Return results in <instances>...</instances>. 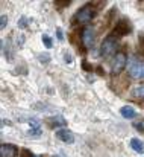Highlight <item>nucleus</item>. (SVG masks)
Returning <instances> with one entry per match:
<instances>
[{
  "instance_id": "nucleus-1",
  "label": "nucleus",
  "mask_w": 144,
  "mask_h": 157,
  "mask_svg": "<svg viewBox=\"0 0 144 157\" xmlns=\"http://www.w3.org/2000/svg\"><path fill=\"white\" fill-rule=\"evenodd\" d=\"M96 17V8L93 6V3H88L82 8H79L73 17V23L76 25H88L90 21H93V18Z\"/></svg>"
},
{
  "instance_id": "nucleus-2",
  "label": "nucleus",
  "mask_w": 144,
  "mask_h": 157,
  "mask_svg": "<svg viewBox=\"0 0 144 157\" xmlns=\"http://www.w3.org/2000/svg\"><path fill=\"white\" fill-rule=\"evenodd\" d=\"M126 69L132 79H143L144 78V61L140 59L138 56H131L128 59Z\"/></svg>"
},
{
  "instance_id": "nucleus-3",
  "label": "nucleus",
  "mask_w": 144,
  "mask_h": 157,
  "mask_svg": "<svg viewBox=\"0 0 144 157\" xmlns=\"http://www.w3.org/2000/svg\"><path fill=\"white\" fill-rule=\"evenodd\" d=\"M118 41H120V38L117 35H114V34H109L108 37H105V40L100 44V53H102V56H106L108 58V56L114 55V53L117 52V49H118Z\"/></svg>"
},
{
  "instance_id": "nucleus-4",
  "label": "nucleus",
  "mask_w": 144,
  "mask_h": 157,
  "mask_svg": "<svg viewBox=\"0 0 144 157\" xmlns=\"http://www.w3.org/2000/svg\"><path fill=\"white\" fill-rule=\"evenodd\" d=\"M128 66V56L123 52H118L111 61V72L112 75H120Z\"/></svg>"
},
{
  "instance_id": "nucleus-5",
  "label": "nucleus",
  "mask_w": 144,
  "mask_h": 157,
  "mask_svg": "<svg viewBox=\"0 0 144 157\" xmlns=\"http://www.w3.org/2000/svg\"><path fill=\"white\" fill-rule=\"evenodd\" d=\"M132 32V25H131V21L128 20V18H120L118 21H117V25H115V28H114V31L111 32V34H114V35H117L118 38L120 37H124V35H129Z\"/></svg>"
},
{
  "instance_id": "nucleus-6",
  "label": "nucleus",
  "mask_w": 144,
  "mask_h": 157,
  "mask_svg": "<svg viewBox=\"0 0 144 157\" xmlns=\"http://www.w3.org/2000/svg\"><path fill=\"white\" fill-rule=\"evenodd\" d=\"M82 44L85 46V49H90L93 48L94 44V38H96V34H94V29L93 28H87L84 32H82Z\"/></svg>"
},
{
  "instance_id": "nucleus-7",
  "label": "nucleus",
  "mask_w": 144,
  "mask_h": 157,
  "mask_svg": "<svg viewBox=\"0 0 144 157\" xmlns=\"http://www.w3.org/2000/svg\"><path fill=\"white\" fill-rule=\"evenodd\" d=\"M18 156V148L11 144H2L0 147V157H17Z\"/></svg>"
},
{
  "instance_id": "nucleus-8",
  "label": "nucleus",
  "mask_w": 144,
  "mask_h": 157,
  "mask_svg": "<svg viewBox=\"0 0 144 157\" xmlns=\"http://www.w3.org/2000/svg\"><path fill=\"white\" fill-rule=\"evenodd\" d=\"M56 137H58L61 142H64V144H73V142H74L73 133L68 131V130H65V128L58 130V131H56Z\"/></svg>"
},
{
  "instance_id": "nucleus-9",
  "label": "nucleus",
  "mask_w": 144,
  "mask_h": 157,
  "mask_svg": "<svg viewBox=\"0 0 144 157\" xmlns=\"http://www.w3.org/2000/svg\"><path fill=\"white\" fill-rule=\"evenodd\" d=\"M120 114L124 117V119H134L137 116V110L132 107V105H124L120 108Z\"/></svg>"
},
{
  "instance_id": "nucleus-10",
  "label": "nucleus",
  "mask_w": 144,
  "mask_h": 157,
  "mask_svg": "<svg viewBox=\"0 0 144 157\" xmlns=\"http://www.w3.org/2000/svg\"><path fill=\"white\" fill-rule=\"evenodd\" d=\"M129 145H131V148L135 151V153H138V154H144V144L140 140V139H131V142H129Z\"/></svg>"
},
{
  "instance_id": "nucleus-11",
  "label": "nucleus",
  "mask_w": 144,
  "mask_h": 157,
  "mask_svg": "<svg viewBox=\"0 0 144 157\" xmlns=\"http://www.w3.org/2000/svg\"><path fill=\"white\" fill-rule=\"evenodd\" d=\"M131 95H132L135 99H144V84H138V86L132 87Z\"/></svg>"
},
{
  "instance_id": "nucleus-12",
  "label": "nucleus",
  "mask_w": 144,
  "mask_h": 157,
  "mask_svg": "<svg viewBox=\"0 0 144 157\" xmlns=\"http://www.w3.org/2000/svg\"><path fill=\"white\" fill-rule=\"evenodd\" d=\"M47 124H50L52 127H58V125H62V127H65V125H67L65 119H64L62 116H59V114H56V116H53V117H49V119H47Z\"/></svg>"
},
{
  "instance_id": "nucleus-13",
  "label": "nucleus",
  "mask_w": 144,
  "mask_h": 157,
  "mask_svg": "<svg viewBox=\"0 0 144 157\" xmlns=\"http://www.w3.org/2000/svg\"><path fill=\"white\" fill-rule=\"evenodd\" d=\"M24 35L23 34H15L14 35V41H12V44L17 48V49H20V48H23L24 46Z\"/></svg>"
},
{
  "instance_id": "nucleus-14",
  "label": "nucleus",
  "mask_w": 144,
  "mask_h": 157,
  "mask_svg": "<svg viewBox=\"0 0 144 157\" xmlns=\"http://www.w3.org/2000/svg\"><path fill=\"white\" fill-rule=\"evenodd\" d=\"M43 44H44V48H47V49H52L53 48V41H52V38L49 37V35H43Z\"/></svg>"
},
{
  "instance_id": "nucleus-15",
  "label": "nucleus",
  "mask_w": 144,
  "mask_h": 157,
  "mask_svg": "<svg viewBox=\"0 0 144 157\" xmlns=\"http://www.w3.org/2000/svg\"><path fill=\"white\" fill-rule=\"evenodd\" d=\"M29 26V20L26 18V17H21L20 20H18V28L20 29H26Z\"/></svg>"
},
{
  "instance_id": "nucleus-16",
  "label": "nucleus",
  "mask_w": 144,
  "mask_h": 157,
  "mask_svg": "<svg viewBox=\"0 0 144 157\" xmlns=\"http://www.w3.org/2000/svg\"><path fill=\"white\" fill-rule=\"evenodd\" d=\"M29 125H31L32 130H41V128H40L41 124H40V121H37V119H29Z\"/></svg>"
},
{
  "instance_id": "nucleus-17",
  "label": "nucleus",
  "mask_w": 144,
  "mask_h": 157,
  "mask_svg": "<svg viewBox=\"0 0 144 157\" xmlns=\"http://www.w3.org/2000/svg\"><path fill=\"white\" fill-rule=\"evenodd\" d=\"M6 23H8V15L6 14H2V17H0V29H5L6 28Z\"/></svg>"
},
{
  "instance_id": "nucleus-18",
  "label": "nucleus",
  "mask_w": 144,
  "mask_h": 157,
  "mask_svg": "<svg viewBox=\"0 0 144 157\" xmlns=\"http://www.w3.org/2000/svg\"><path fill=\"white\" fill-rule=\"evenodd\" d=\"M82 69L87 70V72H91V70H93V69H91V64H90L88 61H85V59L82 61Z\"/></svg>"
},
{
  "instance_id": "nucleus-19",
  "label": "nucleus",
  "mask_w": 144,
  "mask_h": 157,
  "mask_svg": "<svg viewBox=\"0 0 144 157\" xmlns=\"http://www.w3.org/2000/svg\"><path fill=\"white\" fill-rule=\"evenodd\" d=\"M56 37H58V40H59V41H64V32H62V29H61V28H58V29H56Z\"/></svg>"
},
{
  "instance_id": "nucleus-20",
  "label": "nucleus",
  "mask_w": 144,
  "mask_h": 157,
  "mask_svg": "<svg viewBox=\"0 0 144 157\" xmlns=\"http://www.w3.org/2000/svg\"><path fill=\"white\" fill-rule=\"evenodd\" d=\"M38 58H40V61H41L43 64H46V63H49V61H50V56H49L47 53H44V55H40Z\"/></svg>"
},
{
  "instance_id": "nucleus-21",
  "label": "nucleus",
  "mask_w": 144,
  "mask_h": 157,
  "mask_svg": "<svg viewBox=\"0 0 144 157\" xmlns=\"http://www.w3.org/2000/svg\"><path fill=\"white\" fill-rule=\"evenodd\" d=\"M64 59H65L67 64H73V56H71L70 53H65V55H64Z\"/></svg>"
},
{
  "instance_id": "nucleus-22",
  "label": "nucleus",
  "mask_w": 144,
  "mask_h": 157,
  "mask_svg": "<svg viewBox=\"0 0 144 157\" xmlns=\"http://www.w3.org/2000/svg\"><path fill=\"white\" fill-rule=\"evenodd\" d=\"M29 134L31 136H41V130H29Z\"/></svg>"
},
{
  "instance_id": "nucleus-23",
  "label": "nucleus",
  "mask_w": 144,
  "mask_h": 157,
  "mask_svg": "<svg viewBox=\"0 0 144 157\" xmlns=\"http://www.w3.org/2000/svg\"><path fill=\"white\" fill-rule=\"evenodd\" d=\"M70 3H71V0H65V2H56L58 8H59V5H61V6H68Z\"/></svg>"
},
{
  "instance_id": "nucleus-24",
  "label": "nucleus",
  "mask_w": 144,
  "mask_h": 157,
  "mask_svg": "<svg viewBox=\"0 0 144 157\" xmlns=\"http://www.w3.org/2000/svg\"><path fill=\"white\" fill-rule=\"evenodd\" d=\"M134 127H135V128H137L138 131H141V133H143V131H144V128H143V124H141V122H137V124H135Z\"/></svg>"
},
{
  "instance_id": "nucleus-25",
  "label": "nucleus",
  "mask_w": 144,
  "mask_h": 157,
  "mask_svg": "<svg viewBox=\"0 0 144 157\" xmlns=\"http://www.w3.org/2000/svg\"><path fill=\"white\" fill-rule=\"evenodd\" d=\"M96 70H97V73H99V75H105V72H103V69H102L100 66H99V67H96Z\"/></svg>"
},
{
  "instance_id": "nucleus-26",
  "label": "nucleus",
  "mask_w": 144,
  "mask_h": 157,
  "mask_svg": "<svg viewBox=\"0 0 144 157\" xmlns=\"http://www.w3.org/2000/svg\"><path fill=\"white\" fill-rule=\"evenodd\" d=\"M35 157H38V156H35Z\"/></svg>"
}]
</instances>
